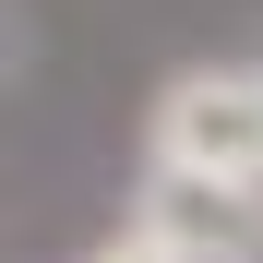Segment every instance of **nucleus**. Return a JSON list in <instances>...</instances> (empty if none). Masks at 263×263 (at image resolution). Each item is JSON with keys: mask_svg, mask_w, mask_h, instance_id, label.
Wrapping results in <instances>:
<instances>
[{"mask_svg": "<svg viewBox=\"0 0 263 263\" xmlns=\"http://www.w3.org/2000/svg\"><path fill=\"white\" fill-rule=\"evenodd\" d=\"M132 228H144L167 263H263V192L144 167V180H132Z\"/></svg>", "mask_w": 263, "mask_h": 263, "instance_id": "2", "label": "nucleus"}, {"mask_svg": "<svg viewBox=\"0 0 263 263\" xmlns=\"http://www.w3.org/2000/svg\"><path fill=\"white\" fill-rule=\"evenodd\" d=\"M72 263H167V251H156V239H144V228H132V215H120V228H96V239H84Z\"/></svg>", "mask_w": 263, "mask_h": 263, "instance_id": "3", "label": "nucleus"}, {"mask_svg": "<svg viewBox=\"0 0 263 263\" xmlns=\"http://www.w3.org/2000/svg\"><path fill=\"white\" fill-rule=\"evenodd\" d=\"M144 167L263 192V60H180L144 108Z\"/></svg>", "mask_w": 263, "mask_h": 263, "instance_id": "1", "label": "nucleus"}, {"mask_svg": "<svg viewBox=\"0 0 263 263\" xmlns=\"http://www.w3.org/2000/svg\"><path fill=\"white\" fill-rule=\"evenodd\" d=\"M24 48H36V36H24V12H0V72H24Z\"/></svg>", "mask_w": 263, "mask_h": 263, "instance_id": "4", "label": "nucleus"}]
</instances>
